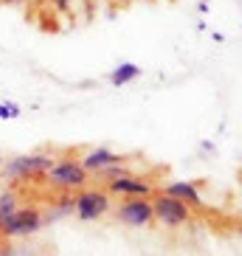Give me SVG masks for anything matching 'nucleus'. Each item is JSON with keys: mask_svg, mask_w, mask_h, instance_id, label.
<instances>
[{"mask_svg": "<svg viewBox=\"0 0 242 256\" xmlns=\"http://www.w3.org/2000/svg\"><path fill=\"white\" fill-rule=\"evenodd\" d=\"M0 256H20V254H17V250H14V248H12V245L6 242V245H3V250H0Z\"/></svg>", "mask_w": 242, "mask_h": 256, "instance_id": "14", "label": "nucleus"}, {"mask_svg": "<svg viewBox=\"0 0 242 256\" xmlns=\"http://www.w3.org/2000/svg\"><path fill=\"white\" fill-rule=\"evenodd\" d=\"M54 188H60V192H76V188H84L88 180H90V174L82 169V164L74 158H65V160H56V164L42 174Z\"/></svg>", "mask_w": 242, "mask_h": 256, "instance_id": "1", "label": "nucleus"}, {"mask_svg": "<svg viewBox=\"0 0 242 256\" xmlns=\"http://www.w3.org/2000/svg\"><path fill=\"white\" fill-rule=\"evenodd\" d=\"M107 194H116V197H152L155 194V186H152L146 178H138V174H124V178H113L107 180Z\"/></svg>", "mask_w": 242, "mask_h": 256, "instance_id": "7", "label": "nucleus"}, {"mask_svg": "<svg viewBox=\"0 0 242 256\" xmlns=\"http://www.w3.org/2000/svg\"><path fill=\"white\" fill-rule=\"evenodd\" d=\"M51 3H54V8H60V12H68V8L74 6L76 0H51Z\"/></svg>", "mask_w": 242, "mask_h": 256, "instance_id": "13", "label": "nucleus"}, {"mask_svg": "<svg viewBox=\"0 0 242 256\" xmlns=\"http://www.w3.org/2000/svg\"><path fill=\"white\" fill-rule=\"evenodd\" d=\"M138 76H141V68L132 65V62H124V65H118V68L113 70L110 82H113L116 88H124V84H130L132 79H138Z\"/></svg>", "mask_w": 242, "mask_h": 256, "instance_id": "10", "label": "nucleus"}, {"mask_svg": "<svg viewBox=\"0 0 242 256\" xmlns=\"http://www.w3.org/2000/svg\"><path fill=\"white\" fill-rule=\"evenodd\" d=\"M3 160H6V158H3V152H0V166H3Z\"/></svg>", "mask_w": 242, "mask_h": 256, "instance_id": "17", "label": "nucleus"}, {"mask_svg": "<svg viewBox=\"0 0 242 256\" xmlns=\"http://www.w3.org/2000/svg\"><path fill=\"white\" fill-rule=\"evenodd\" d=\"M0 3H23V0H0Z\"/></svg>", "mask_w": 242, "mask_h": 256, "instance_id": "15", "label": "nucleus"}, {"mask_svg": "<svg viewBox=\"0 0 242 256\" xmlns=\"http://www.w3.org/2000/svg\"><path fill=\"white\" fill-rule=\"evenodd\" d=\"M150 203H152V217L160 226L183 228L192 222V208L186 203H180V200H174V197H166V194H160V192H155L150 197Z\"/></svg>", "mask_w": 242, "mask_h": 256, "instance_id": "2", "label": "nucleus"}, {"mask_svg": "<svg viewBox=\"0 0 242 256\" xmlns=\"http://www.w3.org/2000/svg\"><path fill=\"white\" fill-rule=\"evenodd\" d=\"M3 245H6V240H3V236H0V250H3Z\"/></svg>", "mask_w": 242, "mask_h": 256, "instance_id": "16", "label": "nucleus"}, {"mask_svg": "<svg viewBox=\"0 0 242 256\" xmlns=\"http://www.w3.org/2000/svg\"><path fill=\"white\" fill-rule=\"evenodd\" d=\"M121 155H116L113 150H104V146H98V150H88L79 158V164H82V169L88 174H93V172H104L107 166H116V164H121Z\"/></svg>", "mask_w": 242, "mask_h": 256, "instance_id": "8", "label": "nucleus"}, {"mask_svg": "<svg viewBox=\"0 0 242 256\" xmlns=\"http://www.w3.org/2000/svg\"><path fill=\"white\" fill-rule=\"evenodd\" d=\"M160 194L174 197V200L186 203L189 208H203V197H200V192H197V186L192 180H174V183L160 188Z\"/></svg>", "mask_w": 242, "mask_h": 256, "instance_id": "9", "label": "nucleus"}, {"mask_svg": "<svg viewBox=\"0 0 242 256\" xmlns=\"http://www.w3.org/2000/svg\"><path fill=\"white\" fill-rule=\"evenodd\" d=\"M17 203H20V200H17L14 192H3V194H0V228L6 226L8 220H12V214L20 208Z\"/></svg>", "mask_w": 242, "mask_h": 256, "instance_id": "11", "label": "nucleus"}, {"mask_svg": "<svg viewBox=\"0 0 242 256\" xmlns=\"http://www.w3.org/2000/svg\"><path fill=\"white\" fill-rule=\"evenodd\" d=\"M116 217L130 228H146V226L155 222L150 197H127V200L116 208Z\"/></svg>", "mask_w": 242, "mask_h": 256, "instance_id": "6", "label": "nucleus"}, {"mask_svg": "<svg viewBox=\"0 0 242 256\" xmlns=\"http://www.w3.org/2000/svg\"><path fill=\"white\" fill-rule=\"evenodd\" d=\"M20 116H23V110L17 104H12V102L0 104V121H12V118H20Z\"/></svg>", "mask_w": 242, "mask_h": 256, "instance_id": "12", "label": "nucleus"}, {"mask_svg": "<svg viewBox=\"0 0 242 256\" xmlns=\"http://www.w3.org/2000/svg\"><path fill=\"white\" fill-rule=\"evenodd\" d=\"M74 211L79 214V220L84 222H93V220H102L110 211V194L104 188H84L76 194V206Z\"/></svg>", "mask_w": 242, "mask_h": 256, "instance_id": "5", "label": "nucleus"}, {"mask_svg": "<svg viewBox=\"0 0 242 256\" xmlns=\"http://www.w3.org/2000/svg\"><path fill=\"white\" fill-rule=\"evenodd\" d=\"M42 211L34 208V206H26V208H17L14 214H12V220H8L6 226L0 228V236L3 240H23V236H31V234H37L40 228H42Z\"/></svg>", "mask_w": 242, "mask_h": 256, "instance_id": "4", "label": "nucleus"}, {"mask_svg": "<svg viewBox=\"0 0 242 256\" xmlns=\"http://www.w3.org/2000/svg\"><path fill=\"white\" fill-rule=\"evenodd\" d=\"M54 164H56L54 155L37 152V155H20V158L8 160L3 172H6L8 180H34V178H42Z\"/></svg>", "mask_w": 242, "mask_h": 256, "instance_id": "3", "label": "nucleus"}]
</instances>
